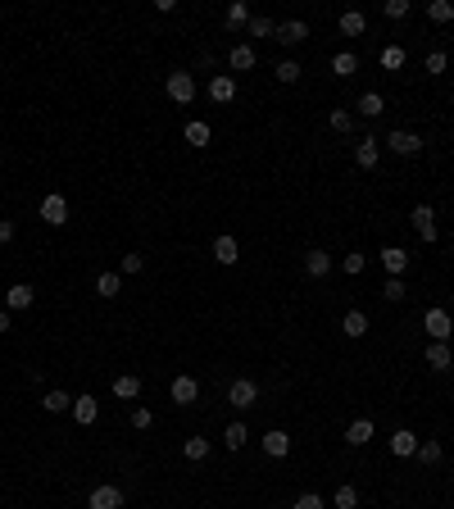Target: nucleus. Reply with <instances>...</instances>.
<instances>
[{
    "label": "nucleus",
    "mask_w": 454,
    "mask_h": 509,
    "mask_svg": "<svg viewBox=\"0 0 454 509\" xmlns=\"http://www.w3.org/2000/svg\"><path fill=\"white\" fill-rule=\"evenodd\" d=\"M246 32L250 37H277V23H273V18H250Z\"/></svg>",
    "instance_id": "35"
},
{
    "label": "nucleus",
    "mask_w": 454,
    "mask_h": 509,
    "mask_svg": "<svg viewBox=\"0 0 454 509\" xmlns=\"http://www.w3.org/2000/svg\"><path fill=\"white\" fill-rule=\"evenodd\" d=\"M341 332H345V337H354V341H359L363 332H368V314H363V310H350V314L341 319Z\"/></svg>",
    "instance_id": "19"
},
{
    "label": "nucleus",
    "mask_w": 454,
    "mask_h": 509,
    "mask_svg": "<svg viewBox=\"0 0 454 509\" xmlns=\"http://www.w3.org/2000/svg\"><path fill=\"white\" fill-rule=\"evenodd\" d=\"M277 82H286V86L300 82V64H295V60H282V64H277Z\"/></svg>",
    "instance_id": "37"
},
{
    "label": "nucleus",
    "mask_w": 454,
    "mask_h": 509,
    "mask_svg": "<svg viewBox=\"0 0 454 509\" xmlns=\"http://www.w3.org/2000/svg\"><path fill=\"white\" fill-rule=\"evenodd\" d=\"M382 110H386V100H382L378 91H363V95H359V114H363V119H378Z\"/></svg>",
    "instance_id": "28"
},
{
    "label": "nucleus",
    "mask_w": 454,
    "mask_h": 509,
    "mask_svg": "<svg viewBox=\"0 0 454 509\" xmlns=\"http://www.w3.org/2000/svg\"><path fill=\"white\" fill-rule=\"evenodd\" d=\"M227 64H232L236 73L255 69V46H246V41H241V46H232V51H227Z\"/></svg>",
    "instance_id": "18"
},
{
    "label": "nucleus",
    "mask_w": 454,
    "mask_h": 509,
    "mask_svg": "<svg viewBox=\"0 0 454 509\" xmlns=\"http://www.w3.org/2000/svg\"><path fill=\"white\" fill-rule=\"evenodd\" d=\"M291 509H323V496H314V491H309V496H300V501H295Z\"/></svg>",
    "instance_id": "44"
},
{
    "label": "nucleus",
    "mask_w": 454,
    "mask_h": 509,
    "mask_svg": "<svg viewBox=\"0 0 454 509\" xmlns=\"http://www.w3.org/2000/svg\"><path fill=\"white\" fill-rule=\"evenodd\" d=\"M386 18H409V0H386Z\"/></svg>",
    "instance_id": "43"
},
{
    "label": "nucleus",
    "mask_w": 454,
    "mask_h": 509,
    "mask_svg": "<svg viewBox=\"0 0 454 509\" xmlns=\"http://www.w3.org/2000/svg\"><path fill=\"white\" fill-rule=\"evenodd\" d=\"M41 218H46L51 227H64V223H69V200H64L60 191H51V196L41 200Z\"/></svg>",
    "instance_id": "2"
},
{
    "label": "nucleus",
    "mask_w": 454,
    "mask_h": 509,
    "mask_svg": "<svg viewBox=\"0 0 454 509\" xmlns=\"http://www.w3.org/2000/svg\"><path fill=\"white\" fill-rule=\"evenodd\" d=\"M427 364H432L436 373H450V364H454L450 345H446V341H432V345H427Z\"/></svg>",
    "instance_id": "17"
},
{
    "label": "nucleus",
    "mask_w": 454,
    "mask_h": 509,
    "mask_svg": "<svg viewBox=\"0 0 454 509\" xmlns=\"http://www.w3.org/2000/svg\"><path fill=\"white\" fill-rule=\"evenodd\" d=\"M150 423H154V414H150L146 405H137V409H132V428H141V432H146Z\"/></svg>",
    "instance_id": "42"
},
{
    "label": "nucleus",
    "mask_w": 454,
    "mask_h": 509,
    "mask_svg": "<svg viewBox=\"0 0 454 509\" xmlns=\"http://www.w3.org/2000/svg\"><path fill=\"white\" fill-rule=\"evenodd\" d=\"M182 455H187L191 464H200V459H209V441L205 437H187L182 441Z\"/></svg>",
    "instance_id": "27"
},
{
    "label": "nucleus",
    "mask_w": 454,
    "mask_h": 509,
    "mask_svg": "<svg viewBox=\"0 0 454 509\" xmlns=\"http://www.w3.org/2000/svg\"><path fill=\"white\" fill-rule=\"evenodd\" d=\"M141 268H146V259H141V255H123V273H141Z\"/></svg>",
    "instance_id": "45"
},
{
    "label": "nucleus",
    "mask_w": 454,
    "mask_h": 509,
    "mask_svg": "<svg viewBox=\"0 0 454 509\" xmlns=\"http://www.w3.org/2000/svg\"><path fill=\"white\" fill-rule=\"evenodd\" d=\"M255 400H259V387H255L250 378H236V382H232V391H227V405H236V409H250Z\"/></svg>",
    "instance_id": "6"
},
{
    "label": "nucleus",
    "mask_w": 454,
    "mask_h": 509,
    "mask_svg": "<svg viewBox=\"0 0 454 509\" xmlns=\"http://www.w3.org/2000/svg\"><path fill=\"white\" fill-rule=\"evenodd\" d=\"M168 396L178 400V405H196V396H200V387H196V378H173V387H168Z\"/></svg>",
    "instance_id": "9"
},
{
    "label": "nucleus",
    "mask_w": 454,
    "mask_h": 509,
    "mask_svg": "<svg viewBox=\"0 0 454 509\" xmlns=\"http://www.w3.org/2000/svg\"><path fill=\"white\" fill-rule=\"evenodd\" d=\"M264 455L286 459L291 455V437H286V432H264Z\"/></svg>",
    "instance_id": "16"
},
{
    "label": "nucleus",
    "mask_w": 454,
    "mask_h": 509,
    "mask_svg": "<svg viewBox=\"0 0 454 509\" xmlns=\"http://www.w3.org/2000/svg\"><path fill=\"white\" fill-rule=\"evenodd\" d=\"M341 268H345L350 277H354V273H363V268H368V255H359V251H354V255H345V259H341Z\"/></svg>",
    "instance_id": "39"
},
{
    "label": "nucleus",
    "mask_w": 454,
    "mask_h": 509,
    "mask_svg": "<svg viewBox=\"0 0 454 509\" xmlns=\"http://www.w3.org/2000/svg\"><path fill=\"white\" fill-rule=\"evenodd\" d=\"M363 27H368V18H363L359 9H345L341 14V32L345 37H363Z\"/></svg>",
    "instance_id": "26"
},
{
    "label": "nucleus",
    "mask_w": 454,
    "mask_h": 509,
    "mask_svg": "<svg viewBox=\"0 0 454 509\" xmlns=\"http://www.w3.org/2000/svg\"><path fill=\"white\" fill-rule=\"evenodd\" d=\"M327 123H332V132H350V114H345V110H332V114H327Z\"/></svg>",
    "instance_id": "41"
},
{
    "label": "nucleus",
    "mask_w": 454,
    "mask_h": 509,
    "mask_svg": "<svg viewBox=\"0 0 454 509\" xmlns=\"http://www.w3.org/2000/svg\"><path fill=\"white\" fill-rule=\"evenodd\" d=\"M386 146H391L395 150V155H404V159H413V155H418V150H422V137H418V132H391V137H386Z\"/></svg>",
    "instance_id": "5"
},
{
    "label": "nucleus",
    "mask_w": 454,
    "mask_h": 509,
    "mask_svg": "<svg viewBox=\"0 0 454 509\" xmlns=\"http://www.w3.org/2000/svg\"><path fill=\"white\" fill-rule=\"evenodd\" d=\"M354 69H359V55H350V51H341V55L332 60V73H336V78H350Z\"/></svg>",
    "instance_id": "29"
},
{
    "label": "nucleus",
    "mask_w": 454,
    "mask_h": 509,
    "mask_svg": "<svg viewBox=\"0 0 454 509\" xmlns=\"http://www.w3.org/2000/svg\"><path fill=\"white\" fill-rule=\"evenodd\" d=\"M51 414H64V409H73V396L69 391H46V400H41Z\"/></svg>",
    "instance_id": "30"
},
{
    "label": "nucleus",
    "mask_w": 454,
    "mask_h": 509,
    "mask_svg": "<svg viewBox=\"0 0 454 509\" xmlns=\"http://www.w3.org/2000/svg\"><path fill=\"white\" fill-rule=\"evenodd\" d=\"M223 441H227V450H241L250 441V432H246V423H227V432H223Z\"/></svg>",
    "instance_id": "31"
},
{
    "label": "nucleus",
    "mask_w": 454,
    "mask_h": 509,
    "mask_svg": "<svg viewBox=\"0 0 454 509\" xmlns=\"http://www.w3.org/2000/svg\"><path fill=\"white\" fill-rule=\"evenodd\" d=\"M168 100L191 105L196 100V78H191V73H168Z\"/></svg>",
    "instance_id": "3"
},
{
    "label": "nucleus",
    "mask_w": 454,
    "mask_h": 509,
    "mask_svg": "<svg viewBox=\"0 0 454 509\" xmlns=\"http://www.w3.org/2000/svg\"><path fill=\"white\" fill-rule=\"evenodd\" d=\"M214 259H218V264H223V268H232V264H236V259H241V246H236V237H214Z\"/></svg>",
    "instance_id": "10"
},
{
    "label": "nucleus",
    "mask_w": 454,
    "mask_h": 509,
    "mask_svg": "<svg viewBox=\"0 0 454 509\" xmlns=\"http://www.w3.org/2000/svg\"><path fill=\"white\" fill-rule=\"evenodd\" d=\"M427 73H446V55H441V51L427 55Z\"/></svg>",
    "instance_id": "46"
},
{
    "label": "nucleus",
    "mask_w": 454,
    "mask_h": 509,
    "mask_svg": "<svg viewBox=\"0 0 454 509\" xmlns=\"http://www.w3.org/2000/svg\"><path fill=\"white\" fill-rule=\"evenodd\" d=\"M427 18H432V23H450V18H454V5H450V0H432V5H427Z\"/></svg>",
    "instance_id": "32"
},
{
    "label": "nucleus",
    "mask_w": 454,
    "mask_h": 509,
    "mask_svg": "<svg viewBox=\"0 0 454 509\" xmlns=\"http://www.w3.org/2000/svg\"><path fill=\"white\" fill-rule=\"evenodd\" d=\"M86 509H123V491H119V487H109V482L95 487L91 501H86Z\"/></svg>",
    "instance_id": "7"
},
{
    "label": "nucleus",
    "mask_w": 454,
    "mask_h": 509,
    "mask_svg": "<svg viewBox=\"0 0 454 509\" xmlns=\"http://www.w3.org/2000/svg\"><path fill=\"white\" fill-rule=\"evenodd\" d=\"M114 396H119V400H137V396H141V378L119 373V378H114Z\"/></svg>",
    "instance_id": "21"
},
{
    "label": "nucleus",
    "mask_w": 454,
    "mask_h": 509,
    "mask_svg": "<svg viewBox=\"0 0 454 509\" xmlns=\"http://www.w3.org/2000/svg\"><path fill=\"white\" fill-rule=\"evenodd\" d=\"M32 300H36V291H32L27 282H14V286L5 291V310H27Z\"/></svg>",
    "instance_id": "13"
},
{
    "label": "nucleus",
    "mask_w": 454,
    "mask_h": 509,
    "mask_svg": "<svg viewBox=\"0 0 454 509\" xmlns=\"http://www.w3.org/2000/svg\"><path fill=\"white\" fill-rule=\"evenodd\" d=\"M382 296H386V300H404V277H386Z\"/></svg>",
    "instance_id": "40"
},
{
    "label": "nucleus",
    "mask_w": 454,
    "mask_h": 509,
    "mask_svg": "<svg viewBox=\"0 0 454 509\" xmlns=\"http://www.w3.org/2000/svg\"><path fill=\"white\" fill-rule=\"evenodd\" d=\"M345 441H350V446H368L373 441V418H354V423L345 428Z\"/></svg>",
    "instance_id": "22"
},
{
    "label": "nucleus",
    "mask_w": 454,
    "mask_h": 509,
    "mask_svg": "<svg viewBox=\"0 0 454 509\" xmlns=\"http://www.w3.org/2000/svg\"><path fill=\"white\" fill-rule=\"evenodd\" d=\"M422 328H427V337H432V341H450L454 319H450L446 310H427V314H422Z\"/></svg>",
    "instance_id": "1"
},
{
    "label": "nucleus",
    "mask_w": 454,
    "mask_h": 509,
    "mask_svg": "<svg viewBox=\"0 0 454 509\" xmlns=\"http://www.w3.org/2000/svg\"><path fill=\"white\" fill-rule=\"evenodd\" d=\"M382 264H386V273H391V277H404V268H409V251H404V246H386Z\"/></svg>",
    "instance_id": "11"
},
{
    "label": "nucleus",
    "mask_w": 454,
    "mask_h": 509,
    "mask_svg": "<svg viewBox=\"0 0 454 509\" xmlns=\"http://www.w3.org/2000/svg\"><path fill=\"white\" fill-rule=\"evenodd\" d=\"M336 509H359V491L354 487H336Z\"/></svg>",
    "instance_id": "38"
},
{
    "label": "nucleus",
    "mask_w": 454,
    "mask_h": 509,
    "mask_svg": "<svg viewBox=\"0 0 454 509\" xmlns=\"http://www.w3.org/2000/svg\"><path fill=\"white\" fill-rule=\"evenodd\" d=\"M391 455H400V459H409V455H418V437H413L409 428H400V432H391Z\"/></svg>",
    "instance_id": "12"
},
{
    "label": "nucleus",
    "mask_w": 454,
    "mask_h": 509,
    "mask_svg": "<svg viewBox=\"0 0 454 509\" xmlns=\"http://www.w3.org/2000/svg\"><path fill=\"white\" fill-rule=\"evenodd\" d=\"M227 27H250V9L241 5V0H236V5H227Z\"/></svg>",
    "instance_id": "34"
},
{
    "label": "nucleus",
    "mask_w": 454,
    "mask_h": 509,
    "mask_svg": "<svg viewBox=\"0 0 454 509\" xmlns=\"http://www.w3.org/2000/svg\"><path fill=\"white\" fill-rule=\"evenodd\" d=\"M305 268H309V277H327V273H332V255H327V251H309L305 255Z\"/></svg>",
    "instance_id": "23"
},
{
    "label": "nucleus",
    "mask_w": 454,
    "mask_h": 509,
    "mask_svg": "<svg viewBox=\"0 0 454 509\" xmlns=\"http://www.w3.org/2000/svg\"><path fill=\"white\" fill-rule=\"evenodd\" d=\"M382 69H404V46H386L382 51Z\"/></svg>",
    "instance_id": "36"
},
{
    "label": "nucleus",
    "mask_w": 454,
    "mask_h": 509,
    "mask_svg": "<svg viewBox=\"0 0 454 509\" xmlns=\"http://www.w3.org/2000/svg\"><path fill=\"white\" fill-rule=\"evenodd\" d=\"M441 455H446L441 441H418V459H422V464H441Z\"/></svg>",
    "instance_id": "33"
},
{
    "label": "nucleus",
    "mask_w": 454,
    "mask_h": 509,
    "mask_svg": "<svg viewBox=\"0 0 454 509\" xmlns=\"http://www.w3.org/2000/svg\"><path fill=\"white\" fill-rule=\"evenodd\" d=\"M9 332V310H0V337Z\"/></svg>",
    "instance_id": "48"
},
{
    "label": "nucleus",
    "mask_w": 454,
    "mask_h": 509,
    "mask_svg": "<svg viewBox=\"0 0 454 509\" xmlns=\"http://www.w3.org/2000/svg\"><path fill=\"white\" fill-rule=\"evenodd\" d=\"M413 227H418L422 242H436V214H432V205H413Z\"/></svg>",
    "instance_id": "8"
},
{
    "label": "nucleus",
    "mask_w": 454,
    "mask_h": 509,
    "mask_svg": "<svg viewBox=\"0 0 454 509\" xmlns=\"http://www.w3.org/2000/svg\"><path fill=\"white\" fill-rule=\"evenodd\" d=\"M182 137L191 141V146H209V137H214V132H209V123H200V119H191L187 128H182Z\"/></svg>",
    "instance_id": "24"
},
{
    "label": "nucleus",
    "mask_w": 454,
    "mask_h": 509,
    "mask_svg": "<svg viewBox=\"0 0 454 509\" xmlns=\"http://www.w3.org/2000/svg\"><path fill=\"white\" fill-rule=\"evenodd\" d=\"M119 291H123V277H119V273H100V277H95V296H105V300H114Z\"/></svg>",
    "instance_id": "25"
},
{
    "label": "nucleus",
    "mask_w": 454,
    "mask_h": 509,
    "mask_svg": "<svg viewBox=\"0 0 454 509\" xmlns=\"http://www.w3.org/2000/svg\"><path fill=\"white\" fill-rule=\"evenodd\" d=\"M378 159H382V146H378V141H359V150H354V164H359V168H378Z\"/></svg>",
    "instance_id": "20"
},
{
    "label": "nucleus",
    "mask_w": 454,
    "mask_h": 509,
    "mask_svg": "<svg viewBox=\"0 0 454 509\" xmlns=\"http://www.w3.org/2000/svg\"><path fill=\"white\" fill-rule=\"evenodd\" d=\"M0 242H14V223L9 218H0Z\"/></svg>",
    "instance_id": "47"
},
{
    "label": "nucleus",
    "mask_w": 454,
    "mask_h": 509,
    "mask_svg": "<svg viewBox=\"0 0 454 509\" xmlns=\"http://www.w3.org/2000/svg\"><path fill=\"white\" fill-rule=\"evenodd\" d=\"M209 100L214 105H232L236 100V78H232V73H214V78H209Z\"/></svg>",
    "instance_id": "4"
},
{
    "label": "nucleus",
    "mask_w": 454,
    "mask_h": 509,
    "mask_svg": "<svg viewBox=\"0 0 454 509\" xmlns=\"http://www.w3.org/2000/svg\"><path fill=\"white\" fill-rule=\"evenodd\" d=\"M309 37V23H300V18H291V23H277V41L282 46H300Z\"/></svg>",
    "instance_id": "15"
},
{
    "label": "nucleus",
    "mask_w": 454,
    "mask_h": 509,
    "mask_svg": "<svg viewBox=\"0 0 454 509\" xmlns=\"http://www.w3.org/2000/svg\"><path fill=\"white\" fill-rule=\"evenodd\" d=\"M69 414L77 418V423H82V428H91L95 423V418H100V405H95V400L91 396H77L73 400V409H69Z\"/></svg>",
    "instance_id": "14"
}]
</instances>
